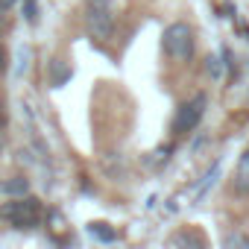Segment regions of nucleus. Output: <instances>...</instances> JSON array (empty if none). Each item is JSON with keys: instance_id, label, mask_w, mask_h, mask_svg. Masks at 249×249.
Listing matches in <instances>:
<instances>
[{"instance_id": "8", "label": "nucleus", "mask_w": 249, "mask_h": 249, "mask_svg": "<svg viewBox=\"0 0 249 249\" xmlns=\"http://www.w3.org/2000/svg\"><path fill=\"white\" fill-rule=\"evenodd\" d=\"M3 191H6L9 196H24V194L30 191V182H27L24 176H12V179L3 185Z\"/></svg>"}, {"instance_id": "11", "label": "nucleus", "mask_w": 249, "mask_h": 249, "mask_svg": "<svg viewBox=\"0 0 249 249\" xmlns=\"http://www.w3.org/2000/svg\"><path fill=\"white\" fill-rule=\"evenodd\" d=\"M6 62H9V56H6V47H3V44H0V73H3V71H6Z\"/></svg>"}, {"instance_id": "10", "label": "nucleus", "mask_w": 249, "mask_h": 249, "mask_svg": "<svg viewBox=\"0 0 249 249\" xmlns=\"http://www.w3.org/2000/svg\"><path fill=\"white\" fill-rule=\"evenodd\" d=\"M223 243H226V246H249V234H240V231H234V234H229Z\"/></svg>"}, {"instance_id": "7", "label": "nucleus", "mask_w": 249, "mask_h": 249, "mask_svg": "<svg viewBox=\"0 0 249 249\" xmlns=\"http://www.w3.org/2000/svg\"><path fill=\"white\" fill-rule=\"evenodd\" d=\"M88 231H91L100 243H114V240H117V234H114V229H111L108 223H91Z\"/></svg>"}, {"instance_id": "14", "label": "nucleus", "mask_w": 249, "mask_h": 249, "mask_svg": "<svg viewBox=\"0 0 249 249\" xmlns=\"http://www.w3.org/2000/svg\"><path fill=\"white\" fill-rule=\"evenodd\" d=\"M3 117L6 114H3V100H0V126H3Z\"/></svg>"}, {"instance_id": "6", "label": "nucleus", "mask_w": 249, "mask_h": 249, "mask_svg": "<svg viewBox=\"0 0 249 249\" xmlns=\"http://www.w3.org/2000/svg\"><path fill=\"white\" fill-rule=\"evenodd\" d=\"M170 246H205V237L199 234V231H179V234H173L170 237Z\"/></svg>"}, {"instance_id": "12", "label": "nucleus", "mask_w": 249, "mask_h": 249, "mask_svg": "<svg viewBox=\"0 0 249 249\" xmlns=\"http://www.w3.org/2000/svg\"><path fill=\"white\" fill-rule=\"evenodd\" d=\"M27 21H36V0H27Z\"/></svg>"}, {"instance_id": "13", "label": "nucleus", "mask_w": 249, "mask_h": 249, "mask_svg": "<svg viewBox=\"0 0 249 249\" xmlns=\"http://www.w3.org/2000/svg\"><path fill=\"white\" fill-rule=\"evenodd\" d=\"M12 3H15V0H0V6H3V9H9Z\"/></svg>"}, {"instance_id": "9", "label": "nucleus", "mask_w": 249, "mask_h": 249, "mask_svg": "<svg viewBox=\"0 0 249 249\" xmlns=\"http://www.w3.org/2000/svg\"><path fill=\"white\" fill-rule=\"evenodd\" d=\"M68 79H71V68L62 65V71H59V65H53V85L59 88V85H65Z\"/></svg>"}, {"instance_id": "2", "label": "nucleus", "mask_w": 249, "mask_h": 249, "mask_svg": "<svg viewBox=\"0 0 249 249\" xmlns=\"http://www.w3.org/2000/svg\"><path fill=\"white\" fill-rule=\"evenodd\" d=\"M161 44H164V53L176 62H191L194 59V50H196V36H194V27L185 24V21H176L164 30L161 36Z\"/></svg>"}, {"instance_id": "5", "label": "nucleus", "mask_w": 249, "mask_h": 249, "mask_svg": "<svg viewBox=\"0 0 249 249\" xmlns=\"http://www.w3.org/2000/svg\"><path fill=\"white\" fill-rule=\"evenodd\" d=\"M234 191L240 196H249V150L240 156L237 170H234Z\"/></svg>"}, {"instance_id": "1", "label": "nucleus", "mask_w": 249, "mask_h": 249, "mask_svg": "<svg viewBox=\"0 0 249 249\" xmlns=\"http://www.w3.org/2000/svg\"><path fill=\"white\" fill-rule=\"evenodd\" d=\"M41 217H44L41 199L27 196V194L12 196L6 205H0V220H6L15 229H36V226H41Z\"/></svg>"}, {"instance_id": "4", "label": "nucleus", "mask_w": 249, "mask_h": 249, "mask_svg": "<svg viewBox=\"0 0 249 249\" xmlns=\"http://www.w3.org/2000/svg\"><path fill=\"white\" fill-rule=\"evenodd\" d=\"M205 103H208L205 94H196V97H191L188 103H182L176 108V114H173V135H188V132H194L199 126V120L205 114Z\"/></svg>"}, {"instance_id": "15", "label": "nucleus", "mask_w": 249, "mask_h": 249, "mask_svg": "<svg viewBox=\"0 0 249 249\" xmlns=\"http://www.w3.org/2000/svg\"><path fill=\"white\" fill-rule=\"evenodd\" d=\"M6 30V21H3V15H0V33H3Z\"/></svg>"}, {"instance_id": "16", "label": "nucleus", "mask_w": 249, "mask_h": 249, "mask_svg": "<svg viewBox=\"0 0 249 249\" xmlns=\"http://www.w3.org/2000/svg\"><path fill=\"white\" fill-rule=\"evenodd\" d=\"M0 156H3V138H0Z\"/></svg>"}, {"instance_id": "3", "label": "nucleus", "mask_w": 249, "mask_h": 249, "mask_svg": "<svg viewBox=\"0 0 249 249\" xmlns=\"http://www.w3.org/2000/svg\"><path fill=\"white\" fill-rule=\"evenodd\" d=\"M114 24H117V15H114L111 0H85V27L91 33V38H97V41L111 38Z\"/></svg>"}]
</instances>
